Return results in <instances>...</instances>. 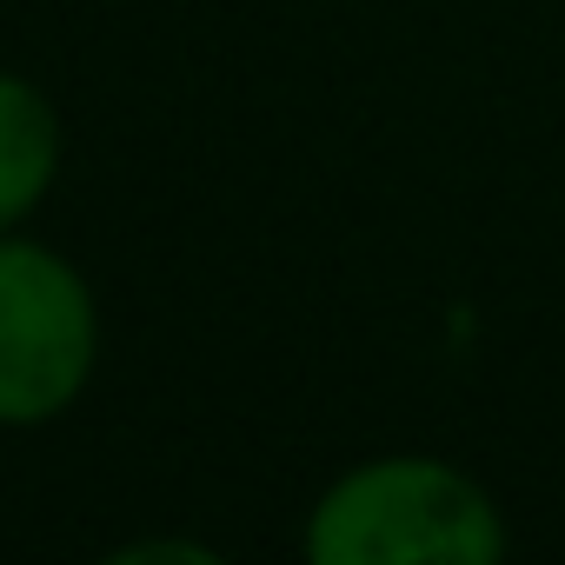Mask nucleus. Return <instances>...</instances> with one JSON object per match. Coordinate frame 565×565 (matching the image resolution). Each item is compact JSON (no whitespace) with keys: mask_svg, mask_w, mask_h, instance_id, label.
Wrapping results in <instances>:
<instances>
[{"mask_svg":"<svg viewBox=\"0 0 565 565\" xmlns=\"http://www.w3.org/2000/svg\"><path fill=\"white\" fill-rule=\"evenodd\" d=\"M313 565H499L512 525L499 492L439 452H380L320 486L300 525Z\"/></svg>","mask_w":565,"mask_h":565,"instance_id":"obj_1","label":"nucleus"},{"mask_svg":"<svg viewBox=\"0 0 565 565\" xmlns=\"http://www.w3.org/2000/svg\"><path fill=\"white\" fill-rule=\"evenodd\" d=\"M100 373V300L87 273L28 233H0V433L67 419Z\"/></svg>","mask_w":565,"mask_h":565,"instance_id":"obj_2","label":"nucleus"},{"mask_svg":"<svg viewBox=\"0 0 565 565\" xmlns=\"http://www.w3.org/2000/svg\"><path fill=\"white\" fill-rule=\"evenodd\" d=\"M61 180V114L47 87L0 67V233H21Z\"/></svg>","mask_w":565,"mask_h":565,"instance_id":"obj_3","label":"nucleus"}]
</instances>
